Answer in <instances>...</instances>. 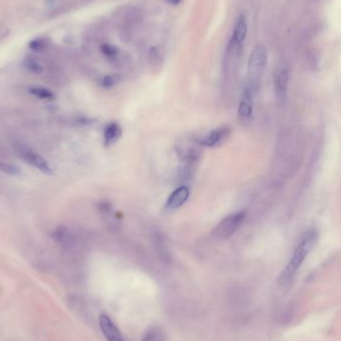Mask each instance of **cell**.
I'll return each instance as SVG.
<instances>
[{
    "label": "cell",
    "mask_w": 341,
    "mask_h": 341,
    "mask_svg": "<svg viewBox=\"0 0 341 341\" xmlns=\"http://www.w3.org/2000/svg\"><path fill=\"white\" fill-rule=\"evenodd\" d=\"M46 47V42L43 39H36L30 43V48L34 50H41Z\"/></svg>",
    "instance_id": "cell-19"
},
{
    "label": "cell",
    "mask_w": 341,
    "mask_h": 341,
    "mask_svg": "<svg viewBox=\"0 0 341 341\" xmlns=\"http://www.w3.org/2000/svg\"><path fill=\"white\" fill-rule=\"evenodd\" d=\"M15 150L18 153V156L28 165L34 167L35 169L44 174L51 173L52 170L46 160L40 156L37 152H35L33 149H30L29 147L22 144H17L15 145Z\"/></svg>",
    "instance_id": "cell-4"
},
{
    "label": "cell",
    "mask_w": 341,
    "mask_h": 341,
    "mask_svg": "<svg viewBox=\"0 0 341 341\" xmlns=\"http://www.w3.org/2000/svg\"><path fill=\"white\" fill-rule=\"evenodd\" d=\"M99 324L104 336L108 341H125L121 331L113 323L111 318L105 314L99 317Z\"/></svg>",
    "instance_id": "cell-5"
},
{
    "label": "cell",
    "mask_w": 341,
    "mask_h": 341,
    "mask_svg": "<svg viewBox=\"0 0 341 341\" xmlns=\"http://www.w3.org/2000/svg\"><path fill=\"white\" fill-rule=\"evenodd\" d=\"M190 190L187 187H179L176 189L167 200V208L169 209H178L186 203V200L189 198Z\"/></svg>",
    "instance_id": "cell-7"
},
{
    "label": "cell",
    "mask_w": 341,
    "mask_h": 341,
    "mask_svg": "<svg viewBox=\"0 0 341 341\" xmlns=\"http://www.w3.org/2000/svg\"><path fill=\"white\" fill-rule=\"evenodd\" d=\"M247 35H248L247 19L244 15H240L235 22L231 40H233V42H235L239 45H242L245 42Z\"/></svg>",
    "instance_id": "cell-8"
},
{
    "label": "cell",
    "mask_w": 341,
    "mask_h": 341,
    "mask_svg": "<svg viewBox=\"0 0 341 341\" xmlns=\"http://www.w3.org/2000/svg\"><path fill=\"white\" fill-rule=\"evenodd\" d=\"M163 1H165L171 5H179L180 2L183 1V0H163Z\"/></svg>",
    "instance_id": "cell-20"
},
{
    "label": "cell",
    "mask_w": 341,
    "mask_h": 341,
    "mask_svg": "<svg viewBox=\"0 0 341 341\" xmlns=\"http://www.w3.org/2000/svg\"><path fill=\"white\" fill-rule=\"evenodd\" d=\"M315 233L312 231H308L304 234L303 239L300 240L297 248L294 250L287 266L283 270L282 274L279 276V284L286 285L292 278L296 270L305 262V257L310 251L314 242H315Z\"/></svg>",
    "instance_id": "cell-1"
},
{
    "label": "cell",
    "mask_w": 341,
    "mask_h": 341,
    "mask_svg": "<svg viewBox=\"0 0 341 341\" xmlns=\"http://www.w3.org/2000/svg\"><path fill=\"white\" fill-rule=\"evenodd\" d=\"M253 93L249 90V89H245L244 94H243V98L242 101H240L239 105H238V115L242 118H250L252 114V98H253Z\"/></svg>",
    "instance_id": "cell-10"
},
{
    "label": "cell",
    "mask_w": 341,
    "mask_h": 341,
    "mask_svg": "<svg viewBox=\"0 0 341 341\" xmlns=\"http://www.w3.org/2000/svg\"><path fill=\"white\" fill-rule=\"evenodd\" d=\"M0 171H2L3 173L9 175V176H12V177H18L21 175V171H20V169L10 163H7V162H4V161H1L0 160Z\"/></svg>",
    "instance_id": "cell-13"
},
{
    "label": "cell",
    "mask_w": 341,
    "mask_h": 341,
    "mask_svg": "<svg viewBox=\"0 0 341 341\" xmlns=\"http://www.w3.org/2000/svg\"><path fill=\"white\" fill-rule=\"evenodd\" d=\"M100 50H101V52L108 58L110 59H113L115 58L120 50L119 48L116 46V45H113V44H109V43H104L101 45V47H100Z\"/></svg>",
    "instance_id": "cell-14"
},
{
    "label": "cell",
    "mask_w": 341,
    "mask_h": 341,
    "mask_svg": "<svg viewBox=\"0 0 341 341\" xmlns=\"http://www.w3.org/2000/svg\"><path fill=\"white\" fill-rule=\"evenodd\" d=\"M230 130L228 128H219L212 131L200 140V144L207 147H215L226 141L229 137Z\"/></svg>",
    "instance_id": "cell-6"
},
{
    "label": "cell",
    "mask_w": 341,
    "mask_h": 341,
    "mask_svg": "<svg viewBox=\"0 0 341 341\" xmlns=\"http://www.w3.org/2000/svg\"><path fill=\"white\" fill-rule=\"evenodd\" d=\"M118 76L116 75H108L105 76L102 80V85L105 88H111L118 82Z\"/></svg>",
    "instance_id": "cell-17"
},
{
    "label": "cell",
    "mask_w": 341,
    "mask_h": 341,
    "mask_svg": "<svg viewBox=\"0 0 341 341\" xmlns=\"http://www.w3.org/2000/svg\"><path fill=\"white\" fill-rule=\"evenodd\" d=\"M289 81V73L287 68L279 70L274 81V89L277 97H284L287 94Z\"/></svg>",
    "instance_id": "cell-9"
},
{
    "label": "cell",
    "mask_w": 341,
    "mask_h": 341,
    "mask_svg": "<svg viewBox=\"0 0 341 341\" xmlns=\"http://www.w3.org/2000/svg\"><path fill=\"white\" fill-rule=\"evenodd\" d=\"M149 58H150V61L152 63L156 64L159 61L160 58H161V53H160L158 47H156V46L151 47V49L149 51Z\"/></svg>",
    "instance_id": "cell-18"
},
{
    "label": "cell",
    "mask_w": 341,
    "mask_h": 341,
    "mask_svg": "<svg viewBox=\"0 0 341 341\" xmlns=\"http://www.w3.org/2000/svg\"><path fill=\"white\" fill-rule=\"evenodd\" d=\"M122 130L117 123H111L109 124L104 131V141L105 146L109 147L115 144L118 140L121 137Z\"/></svg>",
    "instance_id": "cell-11"
},
{
    "label": "cell",
    "mask_w": 341,
    "mask_h": 341,
    "mask_svg": "<svg viewBox=\"0 0 341 341\" xmlns=\"http://www.w3.org/2000/svg\"><path fill=\"white\" fill-rule=\"evenodd\" d=\"M246 214L238 212L225 217L214 231V235L218 239L230 238L244 223Z\"/></svg>",
    "instance_id": "cell-3"
},
{
    "label": "cell",
    "mask_w": 341,
    "mask_h": 341,
    "mask_svg": "<svg viewBox=\"0 0 341 341\" xmlns=\"http://www.w3.org/2000/svg\"><path fill=\"white\" fill-rule=\"evenodd\" d=\"M164 334L160 328H153L146 334L143 341H163Z\"/></svg>",
    "instance_id": "cell-15"
},
{
    "label": "cell",
    "mask_w": 341,
    "mask_h": 341,
    "mask_svg": "<svg viewBox=\"0 0 341 341\" xmlns=\"http://www.w3.org/2000/svg\"><path fill=\"white\" fill-rule=\"evenodd\" d=\"M29 92L36 98L41 100H47V101L54 100L55 98L53 92L44 87H31L29 88Z\"/></svg>",
    "instance_id": "cell-12"
},
{
    "label": "cell",
    "mask_w": 341,
    "mask_h": 341,
    "mask_svg": "<svg viewBox=\"0 0 341 341\" xmlns=\"http://www.w3.org/2000/svg\"><path fill=\"white\" fill-rule=\"evenodd\" d=\"M24 66L27 70L33 72V73H41L42 67L38 62H36L33 59H27L24 62Z\"/></svg>",
    "instance_id": "cell-16"
},
{
    "label": "cell",
    "mask_w": 341,
    "mask_h": 341,
    "mask_svg": "<svg viewBox=\"0 0 341 341\" xmlns=\"http://www.w3.org/2000/svg\"><path fill=\"white\" fill-rule=\"evenodd\" d=\"M44 1L46 5H52L55 2V0H44Z\"/></svg>",
    "instance_id": "cell-21"
},
{
    "label": "cell",
    "mask_w": 341,
    "mask_h": 341,
    "mask_svg": "<svg viewBox=\"0 0 341 341\" xmlns=\"http://www.w3.org/2000/svg\"><path fill=\"white\" fill-rule=\"evenodd\" d=\"M268 64V53L263 44H257L252 49L248 62V75L249 81L247 89L251 90L253 94L257 90L260 78Z\"/></svg>",
    "instance_id": "cell-2"
}]
</instances>
